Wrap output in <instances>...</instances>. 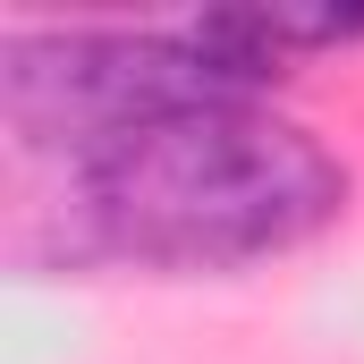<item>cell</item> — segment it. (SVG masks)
<instances>
[{"label": "cell", "instance_id": "1", "mask_svg": "<svg viewBox=\"0 0 364 364\" xmlns=\"http://www.w3.org/2000/svg\"><path fill=\"white\" fill-rule=\"evenodd\" d=\"M356 203V170L272 102L144 119L60 170V237L77 272L220 279L322 246Z\"/></svg>", "mask_w": 364, "mask_h": 364}, {"label": "cell", "instance_id": "2", "mask_svg": "<svg viewBox=\"0 0 364 364\" xmlns=\"http://www.w3.org/2000/svg\"><path fill=\"white\" fill-rule=\"evenodd\" d=\"M212 102H272L212 34L203 17H43L0 26V119L26 153L60 170L170 110Z\"/></svg>", "mask_w": 364, "mask_h": 364}]
</instances>
